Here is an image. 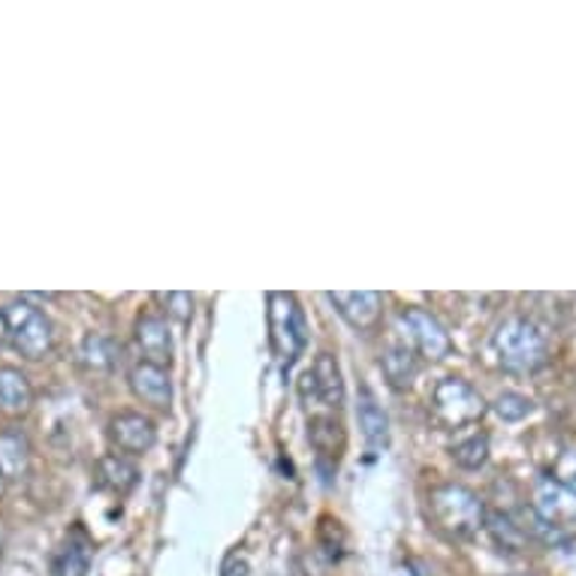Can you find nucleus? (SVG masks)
Returning <instances> with one entry per match:
<instances>
[{
  "mask_svg": "<svg viewBox=\"0 0 576 576\" xmlns=\"http://www.w3.org/2000/svg\"><path fill=\"white\" fill-rule=\"evenodd\" d=\"M514 576H538V574H514Z\"/></svg>",
  "mask_w": 576,
  "mask_h": 576,
  "instance_id": "obj_29",
  "label": "nucleus"
},
{
  "mask_svg": "<svg viewBox=\"0 0 576 576\" xmlns=\"http://www.w3.org/2000/svg\"><path fill=\"white\" fill-rule=\"evenodd\" d=\"M3 314H7V329H10L13 351L22 353L31 363L46 360L51 348H55V326H51L49 314L27 299L10 302Z\"/></svg>",
  "mask_w": 576,
  "mask_h": 576,
  "instance_id": "obj_4",
  "label": "nucleus"
},
{
  "mask_svg": "<svg viewBox=\"0 0 576 576\" xmlns=\"http://www.w3.org/2000/svg\"><path fill=\"white\" fill-rule=\"evenodd\" d=\"M380 368L392 389H411L420 377V360L404 344H389L387 351L380 353Z\"/></svg>",
  "mask_w": 576,
  "mask_h": 576,
  "instance_id": "obj_14",
  "label": "nucleus"
},
{
  "mask_svg": "<svg viewBox=\"0 0 576 576\" xmlns=\"http://www.w3.org/2000/svg\"><path fill=\"white\" fill-rule=\"evenodd\" d=\"M492 351L498 356L504 372L510 375H534L546 365V336L540 332L538 324L526 317H507L495 336H492Z\"/></svg>",
  "mask_w": 576,
  "mask_h": 576,
  "instance_id": "obj_1",
  "label": "nucleus"
},
{
  "mask_svg": "<svg viewBox=\"0 0 576 576\" xmlns=\"http://www.w3.org/2000/svg\"><path fill=\"white\" fill-rule=\"evenodd\" d=\"M137 465L130 462L125 452H109V456H103L97 462V483L115 492V495H127L130 489L137 486Z\"/></svg>",
  "mask_w": 576,
  "mask_h": 576,
  "instance_id": "obj_17",
  "label": "nucleus"
},
{
  "mask_svg": "<svg viewBox=\"0 0 576 576\" xmlns=\"http://www.w3.org/2000/svg\"><path fill=\"white\" fill-rule=\"evenodd\" d=\"M157 299L166 305V314L178 320V324H185L190 314H193V296L190 293H161Z\"/></svg>",
  "mask_w": 576,
  "mask_h": 576,
  "instance_id": "obj_25",
  "label": "nucleus"
},
{
  "mask_svg": "<svg viewBox=\"0 0 576 576\" xmlns=\"http://www.w3.org/2000/svg\"><path fill=\"white\" fill-rule=\"evenodd\" d=\"M356 416H360V428H363L365 444L372 450H387L389 447V416L387 411L377 404V399L363 389L360 392V408H356Z\"/></svg>",
  "mask_w": 576,
  "mask_h": 576,
  "instance_id": "obj_15",
  "label": "nucleus"
},
{
  "mask_svg": "<svg viewBox=\"0 0 576 576\" xmlns=\"http://www.w3.org/2000/svg\"><path fill=\"white\" fill-rule=\"evenodd\" d=\"M534 516L543 526L567 528L576 522V492L562 486L552 477H540L534 483Z\"/></svg>",
  "mask_w": 576,
  "mask_h": 576,
  "instance_id": "obj_8",
  "label": "nucleus"
},
{
  "mask_svg": "<svg viewBox=\"0 0 576 576\" xmlns=\"http://www.w3.org/2000/svg\"><path fill=\"white\" fill-rule=\"evenodd\" d=\"M3 489H7V480H3V474H0V495H3Z\"/></svg>",
  "mask_w": 576,
  "mask_h": 576,
  "instance_id": "obj_28",
  "label": "nucleus"
},
{
  "mask_svg": "<svg viewBox=\"0 0 576 576\" xmlns=\"http://www.w3.org/2000/svg\"><path fill=\"white\" fill-rule=\"evenodd\" d=\"M34 401V387L19 368L0 365V411L7 414H25Z\"/></svg>",
  "mask_w": 576,
  "mask_h": 576,
  "instance_id": "obj_16",
  "label": "nucleus"
},
{
  "mask_svg": "<svg viewBox=\"0 0 576 576\" xmlns=\"http://www.w3.org/2000/svg\"><path fill=\"white\" fill-rule=\"evenodd\" d=\"M91 550L85 540H63L61 550L55 552V576H89Z\"/></svg>",
  "mask_w": 576,
  "mask_h": 576,
  "instance_id": "obj_20",
  "label": "nucleus"
},
{
  "mask_svg": "<svg viewBox=\"0 0 576 576\" xmlns=\"http://www.w3.org/2000/svg\"><path fill=\"white\" fill-rule=\"evenodd\" d=\"M432 416L440 428H465L486 414V401L465 377H444L432 389Z\"/></svg>",
  "mask_w": 576,
  "mask_h": 576,
  "instance_id": "obj_5",
  "label": "nucleus"
},
{
  "mask_svg": "<svg viewBox=\"0 0 576 576\" xmlns=\"http://www.w3.org/2000/svg\"><path fill=\"white\" fill-rule=\"evenodd\" d=\"M452 459H456V465L465 468V471L483 468V465L489 462V438L486 435H471V438H465L462 444H456Z\"/></svg>",
  "mask_w": 576,
  "mask_h": 576,
  "instance_id": "obj_22",
  "label": "nucleus"
},
{
  "mask_svg": "<svg viewBox=\"0 0 576 576\" xmlns=\"http://www.w3.org/2000/svg\"><path fill=\"white\" fill-rule=\"evenodd\" d=\"M109 440L127 456H142L154 447L157 440V428L149 416L137 414V411H125L109 420Z\"/></svg>",
  "mask_w": 576,
  "mask_h": 576,
  "instance_id": "obj_10",
  "label": "nucleus"
},
{
  "mask_svg": "<svg viewBox=\"0 0 576 576\" xmlns=\"http://www.w3.org/2000/svg\"><path fill=\"white\" fill-rule=\"evenodd\" d=\"M221 576H251V562L245 559V555H226L224 567H221Z\"/></svg>",
  "mask_w": 576,
  "mask_h": 576,
  "instance_id": "obj_26",
  "label": "nucleus"
},
{
  "mask_svg": "<svg viewBox=\"0 0 576 576\" xmlns=\"http://www.w3.org/2000/svg\"><path fill=\"white\" fill-rule=\"evenodd\" d=\"M266 320H269V344L284 365H293L308 344V326L299 299L293 293H269L266 296Z\"/></svg>",
  "mask_w": 576,
  "mask_h": 576,
  "instance_id": "obj_3",
  "label": "nucleus"
},
{
  "mask_svg": "<svg viewBox=\"0 0 576 576\" xmlns=\"http://www.w3.org/2000/svg\"><path fill=\"white\" fill-rule=\"evenodd\" d=\"M486 528H489V534H492V540H495V543H498L502 550H507V552H522V550H526L528 534L522 531V528L516 526L510 516H504V514L486 516Z\"/></svg>",
  "mask_w": 576,
  "mask_h": 576,
  "instance_id": "obj_21",
  "label": "nucleus"
},
{
  "mask_svg": "<svg viewBox=\"0 0 576 576\" xmlns=\"http://www.w3.org/2000/svg\"><path fill=\"white\" fill-rule=\"evenodd\" d=\"M399 324L404 329L408 341L414 344V351L428 360V363H438V360H447L452 351L450 332L444 329L438 317L426 308H416V305H408L399 311Z\"/></svg>",
  "mask_w": 576,
  "mask_h": 576,
  "instance_id": "obj_7",
  "label": "nucleus"
},
{
  "mask_svg": "<svg viewBox=\"0 0 576 576\" xmlns=\"http://www.w3.org/2000/svg\"><path fill=\"white\" fill-rule=\"evenodd\" d=\"M552 480H559L562 486L576 492V447H564L559 459L552 465Z\"/></svg>",
  "mask_w": 576,
  "mask_h": 576,
  "instance_id": "obj_24",
  "label": "nucleus"
},
{
  "mask_svg": "<svg viewBox=\"0 0 576 576\" xmlns=\"http://www.w3.org/2000/svg\"><path fill=\"white\" fill-rule=\"evenodd\" d=\"M137 341L139 351L145 353V363L163 365V368L173 363L176 344H173V329H169V324L163 317H157V314L139 317Z\"/></svg>",
  "mask_w": 576,
  "mask_h": 576,
  "instance_id": "obj_12",
  "label": "nucleus"
},
{
  "mask_svg": "<svg viewBox=\"0 0 576 576\" xmlns=\"http://www.w3.org/2000/svg\"><path fill=\"white\" fill-rule=\"evenodd\" d=\"M10 339V329H7V314L0 311V344Z\"/></svg>",
  "mask_w": 576,
  "mask_h": 576,
  "instance_id": "obj_27",
  "label": "nucleus"
},
{
  "mask_svg": "<svg viewBox=\"0 0 576 576\" xmlns=\"http://www.w3.org/2000/svg\"><path fill=\"white\" fill-rule=\"evenodd\" d=\"M118 363V344L103 332H89L79 344V365L85 372H113Z\"/></svg>",
  "mask_w": 576,
  "mask_h": 576,
  "instance_id": "obj_18",
  "label": "nucleus"
},
{
  "mask_svg": "<svg viewBox=\"0 0 576 576\" xmlns=\"http://www.w3.org/2000/svg\"><path fill=\"white\" fill-rule=\"evenodd\" d=\"M31 456H34V447H31L25 428L7 426L0 432V474L7 483L25 480L31 471Z\"/></svg>",
  "mask_w": 576,
  "mask_h": 576,
  "instance_id": "obj_13",
  "label": "nucleus"
},
{
  "mask_svg": "<svg viewBox=\"0 0 576 576\" xmlns=\"http://www.w3.org/2000/svg\"><path fill=\"white\" fill-rule=\"evenodd\" d=\"M308 438H311L314 450L320 456H332L339 459L341 444H344V432H341V423L336 414H314L311 423H308Z\"/></svg>",
  "mask_w": 576,
  "mask_h": 576,
  "instance_id": "obj_19",
  "label": "nucleus"
},
{
  "mask_svg": "<svg viewBox=\"0 0 576 576\" xmlns=\"http://www.w3.org/2000/svg\"><path fill=\"white\" fill-rule=\"evenodd\" d=\"M428 514L438 531L452 540L474 538L477 531L486 526V507L480 502V495L459 483H444V486L432 489Z\"/></svg>",
  "mask_w": 576,
  "mask_h": 576,
  "instance_id": "obj_2",
  "label": "nucleus"
},
{
  "mask_svg": "<svg viewBox=\"0 0 576 576\" xmlns=\"http://www.w3.org/2000/svg\"><path fill=\"white\" fill-rule=\"evenodd\" d=\"M495 414L502 416L504 423H519V420H526L531 414V399L519 396V392H504L495 401Z\"/></svg>",
  "mask_w": 576,
  "mask_h": 576,
  "instance_id": "obj_23",
  "label": "nucleus"
},
{
  "mask_svg": "<svg viewBox=\"0 0 576 576\" xmlns=\"http://www.w3.org/2000/svg\"><path fill=\"white\" fill-rule=\"evenodd\" d=\"M127 384H130V392L137 396L139 401H145L157 411H166L173 404V380H169V372L163 365L154 363H137L127 375Z\"/></svg>",
  "mask_w": 576,
  "mask_h": 576,
  "instance_id": "obj_11",
  "label": "nucleus"
},
{
  "mask_svg": "<svg viewBox=\"0 0 576 576\" xmlns=\"http://www.w3.org/2000/svg\"><path fill=\"white\" fill-rule=\"evenodd\" d=\"M326 299L336 305L344 324L353 326L356 332H375L384 320V296L375 290H356V293L332 290V293H326Z\"/></svg>",
  "mask_w": 576,
  "mask_h": 576,
  "instance_id": "obj_9",
  "label": "nucleus"
},
{
  "mask_svg": "<svg viewBox=\"0 0 576 576\" xmlns=\"http://www.w3.org/2000/svg\"><path fill=\"white\" fill-rule=\"evenodd\" d=\"M299 396L305 401V411L326 408L339 414L344 404V380H341V365L332 353H317L311 372H305L299 380Z\"/></svg>",
  "mask_w": 576,
  "mask_h": 576,
  "instance_id": "obj_6",
  "label": "nucleus"
}]
</instances>
